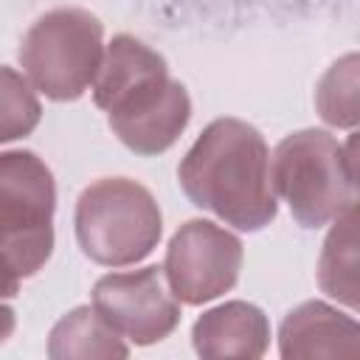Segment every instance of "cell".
Here are the masks:
<instances>
[{"mask_svg": "<svg viewBox=\"0 0 360 360\" xmlns=\"http://www.w3.org/2000/svg\"><path fill=\"white\" fill-rule=\"evenodd\" d=\"M93 101L110 129L135 155L166 152L191 118L186 87L169 76L166 59L129 34L112 37L93 79Z\"/></svg>", "mask_w": 360, "mask_h": 360, "instance_id": "1", "label": "cell"}, {"mask_svg": "<svg viewBox=\"0 0 360 360\" xmlns=\"http://www.w3.org/2000/svg\"><path fill=\"white\" fill-rule=\"evenodd\" d=\"M186 197L236 231H262L276 214L270 149L262 132L242 118L211 121L177 169Z\"/></svg>", "mask_w": 360, "mask_h": 360, "instance_id": "2", "label": "cell"}, {"mask_svg": "<svg viewBox=\"0 0 360 360\" xmlns=\"http://www.w3.org/2000/svg\"><path fill=\"white\" fill-rule=\"evenodd\" d=\"M270 180L304 228H323L357 202L352 146L323 129H298L281 138Z\"/></svg>", "mask_w": 360, "mask_h": 360, "instance_id": "3", "label": "cell"}, {"mask_svg": "<svg viewBox=\"0 0 360 360\" xmlns=\"http://www.w3.org/2000/svg\"><path fill=\"white\" fill-rule=\"evenodd\" d=\"M76 242L104 267H127L146 259L163 233L160 205L146 186L129 177H101L76 200Z\"/></svg>", "mask_w": 360, "mask_h": 360, "instance_id": "4", "label": "cell"}, {"mask_svg": "<svg viewBox=\"0 0 360 360\" xmlns=\"http://www.w3.org/2000/svg\"><path fill=\"white\" fill-rule=\"evenodd\" d=\"M17 59L34 90L51 101H76L104 59V25L79 6L45 11L22 37Z\"/></svg>", "mask_w": 360, "mask_h": 360, "instance_id": "5", "label": "cell"}, {"mask_svg": "<svg viewBox=\"0 0 360 360\" xmlns=\"http://www.w3.org/2000/svg\"><path fill=\"white\" fill-rule=\"evenodd\" d=\"M56 183L28 149L0 152V253L22 278L37 276L53 253Z\"/></svg>", "mask_w": 360, "mask_h": 360, "instance_id": "6", "label": "cell"}, {"mask_svg": "<svg viewBox=\"0 0 360 360\" xmlns=\"http://www.w3.org/2000/svg\"><path fill=\"white\" fill-rule=\"evenodd\" d=\"M242 259L245 250L239 236L208 219H188L174 231L166 248L163 276L169 292L180 304L200 307L239 281Z\"/></svg>", "mask_w": 360, "mask_h": 360, "instance_id": "7", "label": "cell"}, {"mask_svg": "<svg viewBox=\"0 0 360 360\" xmlns=\"http://www.w3.org/2000/svg\"><path fill=\"white\" fill-rule=\"evenodd\" d=\"M93 309L135 346H152L180 323V301L163 287V267L155 264L101 276L93 287Z\"/></svg>", "mask_w": 360, "mask_h": 360, "instance_id": "8", "label": "cell"}, {"mask_svg": "<svg viewBox=\"0 0 360 360\" xmlns=\"http://www.w3.org/2000/svg\"><path fill=\"white\" fill-rule=\"evenodd\" d=\"M278 352L284 360L357 357L360 326L352 315L323 301H304L284 315L278 326Z\"/></svg>", "mask_w": 360, "mask_h": 360, "instance_id": "9", "label": "cell"}, {"mask_svg": "<svg viewBox=\"0 0 360 360\" xmlns=\"http://www.w3.org/2000/svg\"><path fill=\"white\" fill-rule=\"evenodd\" d=\"M191 343L205 360H256L270 346V321L256 304L225 301L194 321Z\"/></svg>", "mask_w": 360, "mask_h": 360, "instance_id": "10", "label": "cell"}, {"mask_svg": "<svg viewBox=\"0 0 360 360\" xmlns=\"http://www.w3.org/2000/svg\"><path fill=\"white\" fill-rule=\"evenodd\" d=\"M127 354L129 346L93 307L62 315L48 338V357L53 360H112Z\"/></svg>", "mask_w": 360, "mask_h": 360, "instance_id": "11", "label": "cell"}, {"mask_svg": "<svg viewBox=\"0 0 360 360\" xmlns=\"http://www.w3.org/2000/svg\"><path fill=\"white\" fill-rule=\"evenodd\" d=\"M357 208H346L335 217V228L329 231L321 264H318V284L326 295L338 298L340 304L357 309V242H354Z\"/></svg>", "mask_w": 360, "mask_h": 360, "instance_id": "12", "label": "cell"}, {"mask_svg": "<svg viewBox=\"0 0 360 360\" xmlns=\"http://www.w3.org/2000/svg\"><path fill=\"white\" fill-rule=\"evenodd\" d=\"M39 118L42 104L31 90V82L14 68L0 65V143L31 135Z\"/></svg>", "mask_w": 360, "mask_h": 360, "instance_id": "13", "label": "cell"}, {"mask_svg": "<svg viewBox=\"0 0 360 360\" xmlns=\"http://www.w3.org/2000/svg\"><path fill=\"white\" fill-rule=\"evenodd\" d=\"M318 112L332 127H354L357 124V56L349 53L329 68L315 93Z\"/></svg>", "mask_w": 360, "mask_h": 360, "instance_id": "14", "label": "cell"}, {"mask_svg": "<svg viewBox=\"0 0 360 360\" xmlns=\"http://www.w3.org/2000/svg\"><path fill=\"white\" fill-rule=\"evenodd\" d=\"M22 273L14 267V262L8 256L0 253V298H14L20 292V284H22Z\"/></svg>", "mask_w": 360, "mask_h": 360, "instance_id": "15", "label": "cell"}, {"mask_svg": "<svg viewBox=\"0 0 360 360\" xmlns=\"http://www.w3.org/2000/svg\"><path fill=\"white\" fill-rule=\"evenodd\" d=\"M14 326H17V315H14V309L6 307V304H0V343H6V340L11 338Z\"/></svg>", "mask_w": 360, "mask_h": 360, "instance_id": "16", "label": "cell"}]
</instances>
